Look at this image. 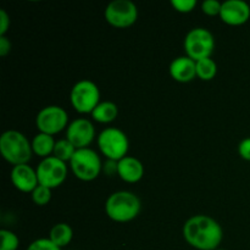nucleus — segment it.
<instances>
[{
    "label": "nucleus",
    "mask_w": 250,
    "mask_h": 250,
    "mask_svg": "<svg viewBox=\"0 0 250 250\" xmlns=\"http://www.w3.org/2000/svg\"><path fill=\"white\" fill-rule=\"evenodd\" d=\"M183 237L190 247L198 250H217L224 238V231L212 217L195 215L186 221Z\"/></svg>",
    "instance_id": "1"
},
{
    "label": "nucleus",
    "mask_w": 250,
    "mask_h": 250,
    "mask_svg": "<svg viewBox=\"0 0 250 250\" xmlns=\"http://www.w3.org/2000/svg\"><path fill=\"white\" fill-rule=\"evenodd\" d=\"M141 200L134 193L120 190L110 195L105 203V212L112 221L125 224L136 219L141 212Z\"/></svg>",
    "instance_id": "2"
},
{
    "label": "nucleus",
    "mask_w": 250,
    "mask_h": 250,
    "mask_svg": "<svg viewBox=\"0 0 250 250\" xmlns=\"http://www.w3.org/2000/svg\"><path fill=\"white\" fill-rule=\"evenodd\" d=\"M0 153L7 163L17 166L28 164L33 155V149L32 143H29L24 134L10 129L4 132L0 137Z\"/></svg>",
    "instance_id": "3"
},
{
    "label": "nucleus",
    "mask_w": 250,
    "mask_h": 250,
    "mask_svg": "<svg viewBox=\"0 0 250 250\" xmlns=\"http://www.w3.org/2000/svg\"><path fill=\"white\" fill-rule=\"evenodd\" d=\"M70 167L73 175L84 182L94 181L103 172L102 160L97 151L90 148L77 149L70 161Z\"/></svg>",
    "instance_id": "4"
},
{
    "label": "nucleus",
    "mask_w": 250,
    "mask_h": 250,
    "mask_svg": "<svg viewBox=\"0 0 250 250\" xmlns=\"http://www.w3.org/2000/svg\"><path fill=\"white\" fill-rule=\"evenodd\" d=\"M99 150L109 160L120 161L127 156L129 149L128 137L124 131L116 127H107L98 136Z\"/></svg>",
    "instance_id": "5"
},
{
    "label": "nucleus",
    "mask_w": 250,
    "mask_h": 250,
    "mask_svg": "<svg viewBox=\"0 0 250 250\" xmlns=\"http://www.w3.org/2000/svg\"><path fill=\"white\" fill-rule=\"evenodd\" d=\"M185 50L188 58L195 62L211 58L215 50V38L211 32L203 27L190 29L185 38Z\"/></svg>",
    "instance_id": "6"
},
{
    "label": "nucleus",
    "mask_w": 250,
    "mask_h": 250,
    "mask_svg": "<svg viewBox=\"0 0 250 250\" xmlns=\"http://www.w3.org/2000/svg\"><path fill=\"white\" fill-rule=\"evenodd\" d=\"M71 104L80 114H92L100 103V90L94 82L82 80L71 89Z\"/></svg>",
    "instance_id": "7"
},
{
    "label": "nucleus",
    "mask_w": 250,
    "mask_h": 250,
    "mask_svg": "<svg viewBox=\"0 0 250 250\" xmlns=\"http://www.w3.org/2000/svg\"><path fill=\"white\" fill-rule=\"evenodd\" d=\"M37 128L41 133L54 136L67 128L68 115L63 107L58 105H49L43 107L36 117Z\"/></svg>",
    "instance_id": "8"
},
{
    "label": "nucleus",
    "mask_w": 250,
    "mask_h": 250,
    "mask_svg": "<svg viewBox=\"0 0 250 250\" xmlns=\"http://www.w3.org/2000/svg\"><path fill=\"white\" fill-rule=\"evenodd\" d=\"M37 176L41 186L46 188H58L65 182L67 177V166L66 163L59 160L55 156H49L43 159L37 166Z\"/></svg>",
    "instance_id": "9"
},
{
    "label": "nucleus",
    "mask_w": 250,
    "mask_h": 250,
    "mask_svg": "<svg viewBox=\"0 0 250 250\" xmlns=\"http://www.w3.org/2000/svg\"><path fill=\"white\" fill-rule=\"evenodd\" d=\"M105 20L116 28L131 27L138 19V9L131 0H114L105 9Z\"/></svg>",
    "instance_id": "10"
},
{
    "label": "nucleus",
    "mask_w": 250,
    "mask_h": 250,
    "mask_svg": "<svg viewBox=\"0 0 250 250\" xmlns=\"http://www.w3.org/2000/svg\"><path fill=\"white\" fill-rule=\"evenodd\" d=\"M95 137L94 125L87 119H76L66 128V139L76 149L88 148Z\"/></svg>",
    "instance_id": "11"
},
{
    "label": "nucleus",
    "mask_w": 250,
    "mask_h": 250,
    "mask_svg": "<svg viewBox=\"0 0 250 250\" xmlns=\"http://www.w3.org/2000/svg\"><path fill=\"white\" fill-rule=\"evenodd\" d=\"M220 17L229 26H241L249 20L250 6L243 0H227L222 2Z\"/></svg>",
    "instance_id": "12"
},
{
    "label": "nucleus",
    "mask_w": 250,
    "mask_h": 250,
    "mask_svg": "<svg viewBox=\"0 0 250 250\" xmlns=\"http://www.w3.org/2000/svg\"><path fill=\"white\" fill-rule=\"evenodd\" d=\"M11 182L22 193H32L39 186L37 171L28 164L14 166L11 170Z\"/></svg>",
    "instance_id": "13"
},
{
    "label": "nucleus",
    "mask_w": 250,
    "mask_h": 250,
    "mask_svg": "<svg viewBox=\"0 0 250 250\" xmlns=\"http://www.w3.org/2000/svg\"><path fill=\"white\" fill-rule=\"evenodd\" d=\"M170 75L177 82H190L197 76V62L187 55L178 56L171 62Z\"/></svg>",
    "instance_id": "14"
},
{
    "label": "nucleus",
    "mask_w": 250,
    "mask_h": 250,
    "mask_svg": "<svg viewBox=\"0 0 250 250\" xmlns=\"http://www.w3.org/2000/svg\"><path fill=\"white\" fill-rule=\"evenodd\" d=\"M117 175L122 181L127 183H137L144 175L143 164L133 156H125L119 161Z\"/></svg>",
    "instance_id": "15"
},
{
    "label": "nucleus",
    "mask_w": 250,
    "mask_h": 250,
    "mask_svg": "<svg viewBox=\"0 0 250 250\" xmlns=\"http://www.w3.org/2000/svg\"><path fill=\"white\" fill-rule=\"evenodd\" d=\"M117 115H119V107L112 102H100L92 112L93 120L99 124H110L116 120Z\"/></svg>",
    "instance_id": "16"
},
{
    "label": "nucleus",
    "mask_w": 250,
    "mask_h": 250,
    "mask_svg": "<svg viewBox=\"0 0 250 250\" xmlns=\"http://www.w3.org/2000/svg\"><path fill=\"white\" fill-rule=\"evenodd\" d=\"M55 143L56 142L54 141L53 136L39 132L37 136H34L33 141H32V149H33V153L36 155L45 159L51 156V154L54 153Z\"/></svg>",
    "instance_id": "17"
},
{
    "label": "nucleus",
    "mask_w": 250,
    "mask_h": 250,
    "mask_svg": "<svg viewBox=\"0 0 250 250\" xmlns=\"http://www.w3.org/2000/svg\"><path fill=\"white\" fill-rule=\"evenodd\" d=\"M72 229H71L70 225L65 224V222L54 225L53 229H50V233H49V239L54 244H56L59 248H63V247L68 246L71 243V241H72Z\"/></svg>",
    "instance_id": "18"
},
{
    "label": "nucleus",
    "mask_w": 250,
    "mask_h": 250,
    "mask_svg": "<svg viewBox=\"0 0 250 250\" xmlns=\"http://www.w3.org/2000/svg\"><path fill=\"white\" fill-rule=\"evenodd\" d=\"M217 73V65L211 58L197 61V77L202 81H211Z\"/></svg>",
    "instance_id": "19"
},
{
    "label": "nucleus",
    "mask_w": 250,
    "mask_h": 250,
    "mask_svg": "<svg viewBox=\"0 0 250 250\" xmlns=\"http://www.w3.org/2000/svg\"><path fill=\"white\" fill-rule=\"evenodd\" d=\"M76 150H77V149H76L67 139H60V141H58L55 143L53 156L58 158L59 160L63 161V163H66V161L70 163L72 156L75 155Z\"/></svg>",
    "instance_id": "20"
},
{
    "label": "nucleus",
    "mask_w": 250,
    "mask_h": 250,
    "mask_svg": "<svg viewBox=\"0 0 250 250\" xmlns=\"http://www.w3.org/2000/svg\"><path fill=\"white\" fill-rule=\"evenodd\" d=\"M0 238H1V244H0V250H17L20 246V239L14 232L9 229H0Z\"/></svg>",
    "instance_id": "21"
},
{
    "label": "nucleus",
    "mask_w": 250,
    "mask_h": 250,
    "mask_svg": "<svg viewBox=\"0 0 250 250\" xmlns=\"http://www.w3.org/2000/svg\"><path fill=\"white\" fill-rule=\"evenodd\" d=\"M51 199V189L46 188L44 186L39 185L36 189L32 192V200L38 207H44L48 204Z\"/></svg>",
    "instance_id": "22"
},
{
    "label": "nucleus",
    "mask_w": 250,
    "mask_h": 250,
    "mask_svg": "<svg viewBox=\"0 0 250 250\" xmlns=\"http://www.w3.org/2000/svg\"><path fill=\"white\" fill-rule=\"evenodd\" d=\"M27 250H61V248H59L49 238H39L32 242Z\"/></svg>",
    "instance_id": "23"
},
{
    "label": "nucleus",
    "mask_w": 250,
    "mask_h": 250,
    "mask_svg": "<svg viewBox=\"0 0 250 250\" xmlns=\"http://www.w3.org/2000/svg\"><path fill=\"white\" fill-rule=\"evenodd\" d=\"M222 2H219L217 0H205L202 4V11L208 16H216L221 11Z\"/></svg>",
    "instance_id": "24"
},
{
    "label": "nucleus",
    "mask_w": 250,
    "mask_h": 250,
    "mask_svg": "<svg viewBox=\"0 0 250 250\" xmlns=\"http://www.w3.org/2000/svg\"><path fill=\"white\" fill-rule=\"evenodd\" d=\"M171 5L176 11L186 14V12L193 11V9L197 6V1L195 0H172Z\"/></svg>",
    "instance_id": "25"
},
{
    "label": "nucleus",
    "mask_w": 250,
    "mask_h": 250,
    "mask_svg": "<svg viewBox=\"0 0 250 250\" xmlns=\"http://www.w3.org/2000/svg\"><path fill=\"white\" fill-rule=\"evenodd\" d=\"M117 171H119V161L109 160V159H107V160L103 164V172L106 176L112 177V176L117 175Z\"/></svg>",
    "instance_id": "26"
},
{
    "label": "nucleus",
    "mask_w": 250,
    "mask_h": 250,
    "mask_svg": "<svg viewBox=\"0 0 250 250\" xmlns=\"http://www.w3.org/2000/svg\"><path fill=\"white\" fill-rule=\"evenodd\" d=\"M238 153L242 159L250 161V138H246L239 143Z\"/></svg>",
    "instance_id": "27"
},
{
    "label": "nucleus",
    "mask_w": 250,
    "mask_h": 250,
    "mask_svg": "<svg viewBox=\"0 0 250 250\" xmlns=\"http://www.w3.org/2000/svg\"><path fill=\"white\" fill-rule=\"evenodd\" d=\"M10 27V16L5 10H0V36H5Z\"/></svg>",
    "instance_id": "28"
},
{
    "label": "nucleus",
    "mask_w": 250,
    "mask_h": 250,
    "mask_svg": "<svg viewBox=\"0 0 250 250\" xmlns=\"http://www.w3.org/2000/svg\"><path fill=\"white\" fill-rule=\"evenodd\" d=\"M11 51V42L5 36H0V55L6 56Z\"/></svg>",
    "instance_id": "29"
},
{
    "label": "nucleus",
    "mask_w": 250,
    "mask_h": 250,
    "mask_svg": "<svg viewBox=\"0 0 250 250\" xmlns=\"http://www.w3.org/2000/svg\"><path fill=\"white\" fill-rule=\"evenodd\" d=\"M217 250H225V249H217Z\"/></svg>",
    "instance_id": "30"
}]
</instances>
